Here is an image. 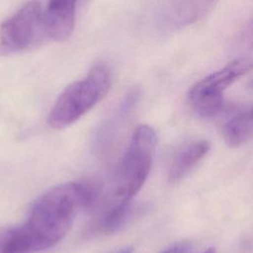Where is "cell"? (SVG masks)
<instances>
[{
    "mask_svg": "<svg viewBox=\"0 0 253 253\" xmlns=\"http://www.w3.org/2000/svg\"><path fill=\"white\" fill-rule=\"evenodd\" d=\"M99 196V185L89 181L50 188L34 202L25 223L0 237V253H34L54 246L69 231L77 211L94 206Z\"/></svg>",
    "mask_w": 253,
    "mask_h": 253,
    "instance_id": "1",
    "label": "cell"
},
{
    "mask_svg": "<svg viewBox=\"0 0 253 253\" xmlns=\"http://www.w3.org/2000/svg\"><path fill=\"white\" fill-rule=\"evenodd\" d=\"M155 145V130L147 125L138 126L118 164L109 207L131 201L140 190L150 172Z\"/></svg>",
    "mask_w": 253,
    "mask_h": 253,
    "instance_id": "2",
    "label": "cell"
},
{
    "mask_svg": "<svg viewBox=\"0 0 253 253\" xmlns=\"http://www.w3.org/2000/svg\"><path fill=\"white\" fill-rule=\"evenodd\" d=\"M110 87V69L103 63L94 65L84 78L62 91L48 114L47 124L56 129L69 126L100 102Z\"/></svg>",
    "mask_w": 253,
    "mask_h": 253,
    "instance_id": "3",
    "label": "cell"
},
{
    "mask_svg": "<svg viewBox=\"0 0 253 253\" xmlns=\"http://www.w3.org/2000/svg\"><path fill=\"white\" fill-rule=\"evenodd\" d=\"M252 67L248 58H238L195 83L188 92L192 109L203 118H212L224 106L223 92L235 81L246 75Z\"/></svg>",
    "mask_w": 253,
    "mask_h": 253,
    "instance_id": "4",
    "label": "cell"
},
{
    "mask_svg": "<svg viewBox=\"0 0 253 253\" xmlns=\"http://www.w3.org/2000/svg\"><path fill=\"white\" fill-rule=\"evenodd\" d=\"M46 38L43 9L39 1L26 3L0 27V54L32 47Z\"/></svg>",
    "mask_w": 253,
    "mask_h": 253,
    "instance_id": "5",
    "label": "cell"
},
{
    "mask_svg": "<svg viewBox=\"0 0 253 253\" xmlns=\"http://www.w3.org/2000/svg\"><path fill=\"white\" fill-rule=\"evenodd\" d=\"M218 0H157L154 18L163 32H174L195 24L214 8Z\"/></svg>",
    "mask_w": 253,
    "mask_h": 253,
    "instance_id": "6",
    "label": "cell"
},
{
    "mask_svg": "<svg viewBox=\"0 0 253 253\" xmlns=\"http://www.w3.org/2000/svg\"><path fill=\"white\" fill-rule=\"evenodd\" d=\"M77 0H48L43 10L46 38L63 42L72 34Z\"/></svg>",
    "mask_w": 253,
    "mask_h": 253,
    "instance_id": "7",
    "label": "cell"
},
{
    "mask_svg": "<svg viewBox=\"0 0 253 253\" xmlns=\"http://www.w3.org/2000/svg\"><path fill=\"white\" fill-rule=\"evenodd\" d=\"M208 140H195L182 145L173 154L168 168V180L177 183L184 178L209 152Z\"/></svg>",
    "mask_w": 253,
    "mask_h": 253,
    "instance_id": "8",
    "label": "cell"
},
{
    "mask_svg": "<svg viewBox=\"0 0 253 253\" xmlns=\"http://www.w3.org/2000/svg\"><path fill=\"white\" fill-rule=\"evenodd\" d=\"M145 210L144 206L135 205L131 201L111 206L97 221L95 229L98 232L106 234L117 232L124 228L140 211Z\"/></svg>",
    "mask_w": 253,
    "mask_h": 253,
    "instance_id": "9",
    "label": "cell"
},
{
    "mask_svg": "<svg viewBox=\"0 0 253 253\" xmlns=\"http://www.w3.org/2000/svg\"><path fill=\"white\" fill-rule=\"evenodd\" d=\"M252 135V111L249 108L234 115L223 126L222 136L228 146L236 147L247 142Z\"/></svg>",
    "mask_w": 253,
    "mask_h": 253,
    "instance_id": "10",
    "label": "cell"
},
{
    "mask_svg": "<svg viewBox=\"0 0 253 253\" xmlns=\"http://www.w3.org/2000/svg\"><path fill=\"white\" fill-rule=\"evenodd\" d=\"M137 99H138V92L136 89H133L127 93V95L122 101L120 107L115 112V114L111 117V119L108 122H106L102 126L101 129L98 131L96 136V143L98 147L102 149L106 147V145H108L110 140H112L114 132L116 131L115 129L118 128V124L120 125L121 124L120 122L123 121L126 115L129 113V111L135 105Z\"/></svg>",
    "mask_w": 253,
    "mask_h": 253,
    "instance_id": "11",
    "label": "cell"
},
{
    "mask_svg": "<svg viewBox=\"0 0 253 253\" xmlns=\"http://www.w3.org/2000/svg\"><path fill=\"white\" fill-rule=\"evenodd\" d=\"M190 248L191 245L188 242H178L164 249L160 253H188Z\"/></svg>",
    "mask_w": 253,
    "mask_h": 253,
    "instance_id": "12",
    "label": "cell"
},
{
    "mask_svg": "<svg viewBox=\"0 0 253 253\" xmlns=\"http://www.w3.org/2000/svg\"><path fill=\"white\" fill-rule=\"evenodd\" d=\"M132 252H133V248L131 246H126L115 251L114 253H132Z\"/></svg>",
    "mask_w": 253,
    "mask_h": 253,
    "instance_id": "13",
    "label": "cell"
},
{
    "mask_svg": "<svg viewBox=\"0 0 253 253\" xmlns=\"http://www.w3.org/2000/svg\"><path fill=\"white\" fill-rule=\"evenodd\" d=\"M204 253H215V250L213 248H210V249L206 250Z\"/></svg>",
    "mask_w": 253,
    "mask_h": 253,
    "instance_id": "14",
    "label": "cell"
}]
</instances>
